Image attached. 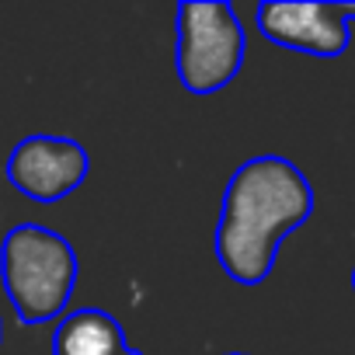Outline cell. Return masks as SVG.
<instances>
[{
  "label": "cell",
  "instance_id": "1",
  "mask_svg": "<svg viewBox=\"0 0 355 355\" xmlns=\"http://www.w3.org/2000/svg\"><path fill=\"white\" fill-rule=\"evenodd\" d=\"M313 209L310 182L286 157H254L241 164L227 185L216 258L241 286H258L275 265V251Z\"/></svg>",
  "mask_w": 355,
  "mask_h": 355
},
{
  "label": "cell",
  "instance_id": "2",
  "mask_svg": "<svg viewBox=\"0 0 355 355\" xmlns=\"http://www.w3.org/2000/svg\"><path fill=\"white\" fill-rule=\"evenodd\" d=\"M0 275L8 300L25 324L63 313L77 282L73 248L46 227H15L0 248Z\"/></svg>",
  "mask_w": 355,
  "mask_h": 355
},
{
  "label": "cell",
  "instance_id": "3",
  "mask_svg": "<svg viewBox=\"0 0 355 355\" xmlns=\"http://www.w3.org/2000/svg\"><path fill=\"white\" fill-rule=\"evenodd\" d=\"M244 63V28L230 4L189 0L178 8L174 67L189 94L223 91Z\"/></svg>",
  "mask_w": 355,
  "mask_h": 355
},
{
  "label": "cell",
  "instance_id": "4",
  "mask_svg": "<svg viewBox=\"0 0 355 355\" xmlns=\"http://www.w3.org/2000/svg\"><path fill=\"white\" fill-rule=\"evenodd\" d=\"M91 171V160L80 143L67 136H28L21 139L8 157V178L11 185L35 199V202H60Z\"/></svg>",
  "mask_w": 355,
  "mask_h": 355
},
{
  "label": "cell",
  "instance_id": "5",
  "mask_svg": "<svg viewBox=\"0 0 355 355\" xmlns=\"http://www.w3.org/2000/svg\"><path fill=\"white\" fill-rule=\"evenodd\" d=\"M348 18L355 4H261L258 28L268 42L334 60L348 49Z\"/></svg>",
  "mask_w": 355,
  "mask_h": 355
},
{
  "label": "cell",
  "instance_id": "6",
  "mask_svg": "<svg viewBox=\"0 0 355 355\" xmlns=\"http://www.w3.org/2000/svg\"><path fill=\"white\" fill-rule=\"evenodd\" d=\"M56 355H132L115 317L105 310H73L60 320L53 338Z\"/></svg>",
  "mask_w": 355,
  "mask_h": 355
},
{
  "label": "cell",
  "instance_id": "7",
  "mask_svg": "<svg viewBox=\"0 0 355 355\" xmlns=\"http://www.w3.org/2000/svg\"><path fill=\"white\" fill-rule=\"evenodd\" d=\"M352 286H355V272H352Z\"/></svg>",
  "mask_w": 355,
  "mask_h": 355
},
{
  "label": "cell",
  "instance_id": "8",
  "mask_svg": "<svg viewBox=\"0 0 355 355\" xmlns=\"http://www.w3.org/2000/svg\"><path fill=\"white\" fill-rule=\"evenodd\" d=\"M234 355H241V352H234Z\"/></svg>",
  "mask_w": 355,
  "mask_h": 355
}]
</instances>
